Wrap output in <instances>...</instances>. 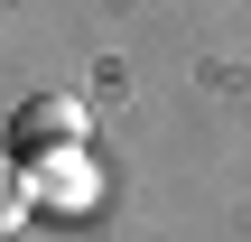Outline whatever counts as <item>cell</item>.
I'll return each mask as SVG.
<instances>
[{"instance_id": "obj_1", "label": "cell", "mask_w": 251, "mask_h": 242, "mask_svg": "<svg viewBox=\"0 0 251 242\" xmlns=\"http://www.w3.org/2000/svg\"><path fill=\"white\" fill-rule=\"evenodd\" d=\"M28 196H37V215H93V205H102V177H93L84 140H75V149H37Z\"/></svg>"}, {"instance_id": "obj_2", "label": "cell", "mask_w": 251, "mask_h": 242, "mask_svg": "<svg viewBox=\"0 0 251 242\" xmlns=\"http://www.w3.org/2000/svg\"><path fill=\"white\" fill-rule=\"evenodd\" d=\"M84 140V103L75 93H28L19 103V149H75Z\"/></svg>"}, {"instance_id": "obj_3", "label": "cell", "mask_w": 251, "mask_h": 242, "mask_svg": "<svg viewBox=\"0 0 251 242\" xmlns=\"http://www.w3.org/2000/svg\"><path fill=\"white\" fill-rule=\"evenodd\" d=\"M28 215H37V196H28V168H19V159L0 149V233H19Z\"/></svg>"}]
</instances>
